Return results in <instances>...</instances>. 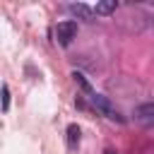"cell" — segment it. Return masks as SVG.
<instances>
[{
    "label": "cell",
    "mask_w": 154,
    "mask_h": 154,
    "mask_svg": "<svg viewBox=\"0 0 154 154\" xmlns=\"http://www.w3.org/2000/svg\"><path fill=\"white\" fill-rule=\"evenodd\" d=\"M89 101H91V106H94L101 116H106L108 120H118V123H123L120 111L111 103V99H108V96H103V94H91V96H89Z\"/></svg>",
    "instance_id": "6da1fadb"
},
{
    "label": "cell",
    "mask_w": 154,
    "mask_h": 154,
    "mask_svg": "<svg viewBox=\"0 0 154 154\" xmlns=\"http://www.w3.org/2000/svg\"><path fill=\"white\" fill-rule=\"evenodd\" d=\"M75 36H77V22H72V19L58 22V26H55V41L60 46H70Z\"/></svg>",
    "instance_id": "7a4b0ae2"
},
{
    "label": "cell",
    "mask_w": 154,
    "mask_h": 154,
    "mask_svg": "<svg viewBox=\"0 0 154 154\" xmlns=\"http://www.w3.org/2000/svg\"><path fill=\"white\" fill-rule=\"evenodd\" d=\"M135 123L137 125H142V128H152L154 125V103L152 101H147V103H140L137 108H135Z\"/></svg>",
    "instance_id": "3957f363"
},
{
    "label": "cell",
    "mask_w": 154,
    "mask_h": 154,
    "mask_svg": "<svg viewBox=\"0 0 154 154\" xmlns=\"http://www.w3.org/2000/svg\"><path fill=\"white\" fill-rule=\"evenodd\" d=\"M70 12H72L75 17H79V19H84V22H94V10L87 7V5H82V2L70 5Z\"/></svg>",
    "instance_id": "277c9868"
},
{
    "label": "cell",
    "mask_w": 154,
    "mask_h": 154,
    "mask_svg": "<svg viewBox=\"0 0 154 154\" xmlns=\"http://www.w3.org/2000/svg\"><path fill=\"white\" fill-rule=\"evenodd\" d=\"M116 0H103V2H96V7H94V14H111V12H116Z\"/></svg>",
    "instance_id": "5b68a950"
},
{
    "label": "cell",
    "mask_w": 154,
    "mask_h": 154,
    "mask_svg": "<svg viewBox=\"0 0 154 154\" xmlns=\"http://www.w3.org/2000/svg\"><path fill=\"white\" fill-rule=\"evenodd\" d=\"M67 142L70 144H77L79 142V128L72 123V125H67Z\"/></svg>",
    "instance_id": "8992f818"
},
{
    "label": "cell",
    "mask_w": 154,
    "mask_h": 154,
    "mask_svg": "<svg viewBox=\"0 0 154 154\" xmlns=\"http://www.w3.org/2000/svg\"><path fill=\"white\" fill-rule=\"evenodd\" d=\"M72 77H75V82H77V84H79V87H82V89H84L89 96L94 94V91H91V87H89V82L84 79V75H79V72H72Z\"/></svg>",
    "instance_id": "52a82bcc"
},
{
    "label": "cell",
    "mask_w": 154,
    "mask_h": 154,
    "mask_svg": "<svg viewBox=\"0 0 154 154\" xmlns=\"http://www.w3.org/2000/svg\"><path fill=\"white\" fill-rule=\"evenodd\" d=\"M10 89H7V84H2V111H7V106H10Z\"/></svg>",
    "instance_id": "ba28073f"
},
{
    "label": "cell",
    "mask_w": 154,
    "mask_h": 154,
    "mask_svg": "<svg viewBox=\"0 0 154 154\" xmlns=\"http://www.w3.org/2000/svg\"><path fill=\"white\" fill-rule=\"evenodd\" d=\"M103 154H116V149H106V152H103Z\"/></svg>",
    "instance_id": "9c48e42d"
}]
</instances>
